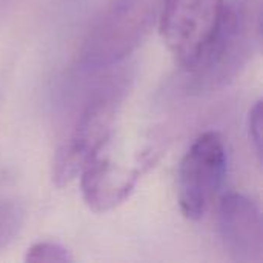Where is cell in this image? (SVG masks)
<instances>
[{"mask_svg": "<svg viewBox=\"0 0 263 263\" xmlns=\"http://www.w3.org/2000/svg\"><path fill=\"white\" fill-rule=\"evenodd\" d=\"M263 0H227L205 48L186 68L188 88L205 94L230 85L262 48Z\"/></svg>", "mask_w": 263, "mask_h": 263, "instance_id": "6da1fadb", "label": "cell"}, {"mask_svg": "<svg viewBox=\"0 0 263 263\" xmlns=\"http://www.w3.org/2000/svg\"><path fill=\"white\" fill-rule=\"evenodd\" d=\"M129 79L126 71L111 72L86 94L54 157L52 180L57 186L71 183L100 156L128 92Z\"/></svg>", "mask_w": 263, "mask_h": 263, "instance_id": "7a4b0ae2", "label": "cell"}, {"mask_svg": "<svg viewBox=\"0 0 263 263\" xmlns=\"http://www.w3.org/2000/svg\"><path fill=\"white\" fill-rule=\"evenodd\" d=\"M162 0H111L89 28L79 49V66L100 72L122 63L159 23Z\"/></svg>", "mask_w": 263, "mask_h": 263, "instance_id": "3957f363", "label": "cell"}, {"mask_svg": "<svg viewBox=\"0 0 263 263\" xmlns=\"http://www.w3.org/2000/svg\"><path fill=\"white\" fill-rule=\"evenodd\" d=\"M228 171L225 140L217 131L200 134L180 160L177 200L182 214L202 220L216 203Z\"/></svg>", "mask_w": 263, "mask_h": 263, "instance_id": "277c9868", "label": "cell"}, {"mask_svg": "<svg viewBox=\"0 0 263 263\" xmlns=\"http://www.w3.org/2000/svg\"><path fill=\"white\" fill-rule=\"evenodd\" d=\"M225 0H162V37L182 66L190 68L205 48Z\"/></svg>", "mask_w": 263, "mask_h": 263, "instance_id": "5b68a950", "label": "cell"}, {"mask_svg": "<svg viewBox=\"0 0 263 263\" xmlns=\"http://www.w3.org/2000/svg\"><path fill=\"white\" fill-rule=\"evenodd\" d=\"M217 227L231 260L263 262V230L259 206L247 196L230 193L219 202Z\"/></svg>", "mask_w": 263, "mask_h": 263, "instance_id": "8992f818", "label": "cell"}, {"mask_svg": "<svg viewBox=\"0 0 263 263\" xmlns=\"http://www.w3.org/2000/svg\"><path fill=\"white\" fill-rule=\"evenodd\" d=\"M148 162L133 168H122L108 159L96 157L80 173V186L85 203L96 213H106L123 203L134 191Z\"/></svg>", "mask_w": 263, "mask_h": 263, "instance_id": "52a82bcc", "label": "cell"}, {"mask_svg": "<svg viewBox=\"0 0 263 263\" xmlns=\"http://www.w3.org/2000/svg\"><path fill=\"white\" fill-rule=\"evenodd\" d=\"M23 225L22 208L11 202L0 199V250L6 248L20 233Z\"/></svg>", "mask_w": 263, "mask_h": 263, "instance_id": "ba28073f", "label": "cell"}, {"mask_svg": "<svg viewBox=\"0 0 263 263\" xmlns=\"http://www.w3.org/2000/svg\"><path fill=\"white\" fill-rule=\"evenodd\" d=\"M26 262L40 263V262H72L71 253L57 242H37L32 247L28 248Z\"/></svg>", "mask_w": 263, "mask_h": 263, "instance_id": "9c48e42d", "label": "cell"}, {"mask_svg": "<svg viewBox=\"0 0 263 263\" xmlns=\"http://www.w3.org/2000/svg\"><path fill=\"white\" fill-rule=\"evenodd\" d=\"M250 139L253 142L254 151L260 160L262 157V103L257 102L250 111Z\"/></svg>", "mask_w": 263, "mask_h": 263, "instance_id": "30bf717a", "label": "cell"}]
</instances>
